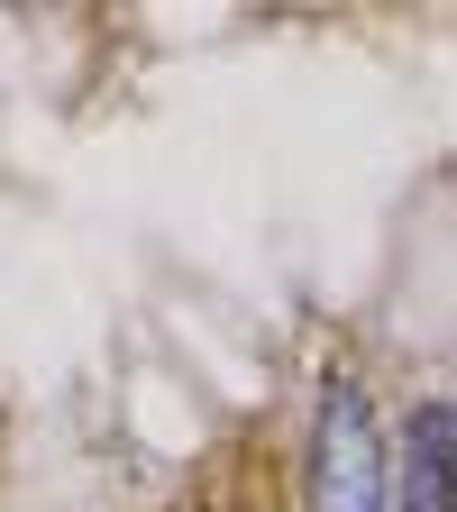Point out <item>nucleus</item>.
I'll return each instance as SVG.
<instances>
[{
  "label": "nucleus",
  "mask_w": 457,
  "mask_h": 512,
  "mask_svg": "<svg viewBox=\"0 0 457 512\" xmlns=\"http://www.w3.org/2000/svg\"><path fill=\"white\" fill-rule=\"evenodd\" d=\"M311 512H394V448L375 430L366 375H330L311 421Z\"/></svg>",
  "instance_id": "obj_1"
},
{
  "label": "nucleus",
  "mask_w": 457,
  "mask_h": 512,
  "mask_svg": "<svg viewBox=\"0 0 457 512\" xmlns=\"http://www.w3.org/2000/svg\"><path fill=\"white\" fill-rule=\"evenodd\" d=\"M394 512H457V403H421L394 448Z\"/></svg>",
  "instance_id": "obj_2"
}]
</instances>
